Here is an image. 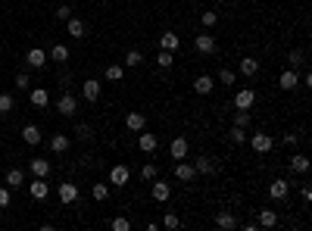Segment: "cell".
<instances>
[{
	"label": "cell",
	"instance_id": "5b68a950",
	"mask_svg": "<svg viewBox=\"0 0 312 231\" xmlns=\"http://www.w3.org/2000/svg\"><path fill=\"white\" fill-rule=\"evenodd\" d=\"M128 178H131L128 166H112V169H109V184H115V188H122V184H128Z\"/></svg>",
	"mask_w": 312,
	"mask_h": 231
},
{
	"label": "cell",
	"instance_id": "5bb4252c",
	"mask_svg": "<svg viewBox=\"0 0 312 231\" xmlns=\"http://www.w3.org/2000/svg\"><path fill=\"white\" fill-rule=\"evenodd\" d=\"M25 60H28V66H31V69H44V63H47V53H44L41 47H31Z\"/></svg>",
	"mask_w": 312,
	"mask_h": 231
},
{
	"label": "cell",
	"instance_id": "83f0119b",
	"mask_svg": "<svg viewBox=\"0 0 312 231\" xmlns=\"http://www.w3.org/2000/svg\"><path fill=\"white\" fill-rule=\"evenodd\" d=\"M22 181H25V172L22 169H9L6 172V188H19Z\"/></svg>",
	"mask_w": 312,
	"mask_h": 231
},
{
	"label": "cell",
	"instance_id": "b9f144b4",
	"mask_svg": "<svg viewBox=\"0 0 312 231\" xmlns=\"http://www.w3.org/2000/svg\"><path fill=\"white\" fill-rule=\"evenodd\" d=\"M218 82L222 85H234V72H231V69H222V72H218Z\"/></svg>",
	"mask_w": 312,
	"mask_h": 231
},
{
	"label": "cell",
	"instance_id": "52a82bcc",
	"mask_svg": "<svg viewBox=\"0 0 312 231\" xmlns=\"http://www.w3.org/2000/svg\"><path fill=\"white\" fill-rule=\"evenodd\" d=\"M188 150H191L188 147V137H175V141L169 144V156L172 159H184V156H188Z\"/></svg>",
	"mask_w": 312,
	"mask_h": 231
},
{
	"label": "cell",
	"instance_id": "ac0fdd59",
	"mask_svg": "<svg viewBox=\"0 0 312 231\" xmlns=\"http://www.w3.org/2000/svg\"><path fill=\"white\" fill-rule=\"evenodd\" d=\"M22 141H25V144H41V128H38V125H25V128H22Z\"/></svg>",
	"mask_w": 312,
	"mask_h": 231
},
{
	"label": "cell",
	"instance_id": "681fc988",
	"mask_svg": "<svg viewBox=\"0 0 312 231\" xmlns=\"http://www.w3.org/2000/svg\"><path fill=\"white\" fill-rule=\"evenodd\" d=\"M218 3H225V0H218Z\"/></svg>",
	"mask_w": 312,
	"mask_h": 231
},
{
	"label": "cell",
	"instance_id": "7dc6e473",
	"mask_svg": "<svg viewBox=\"0 0 312 231\" xmlns=\"http://www.w3.org/2000/svg\"><path fill=\"white\" fill-rule=\"evenodd\" d=\"M297 137H300V134H294V131H291V134H284V144H287V147H294V144H297Z\"/></svg>",
	"mask_w": 312,
	"mask_h": 231
},
{
	"label": "cell",
	"instance_id": "d4e9b609",
	"mask_svg": "<svg viewBox=\"0 0 312 231\" xmlns=\"http://www.w3.org/2000/svg\"><path fill=\"white\" fill-rule=\"evenodd\" d=\"M212 169H215V163L209 156H197V163H194V172H200V175H209Z\"/></svg>",
	"mask_w": 312,
	"mask_h": 231
},
{
	"label": "cell",
	"instance_id": "7bdbcfd3",
	"mask_svg": "<svg viewBox=\"0 0 312 231\" xmlns=\"http://www.w3.org/2000/svg\"><path fill=\"white\" fill-rule=\"evenodd\" d=\"M303 66V50H291V69Z\"/></svg>",
	"mask_w": 312,
	"mask_h": 231
},
{
	"label": "cell",
	"instance_id": "30bf717a",
	"mask_svg": "<svg viewBox=\"0 0 312 231\" xmlns=\"http://www.w3.org/2000/svg\"><path fill=\"white\" fill-rule=\"evenodd\" d=\"M56 110H60L63 116H75V110H78V100H75L72 94H63L60 100H56Z\"/></svg>",
	"mask_w": 312,
	"mask_h": 231
},
{
	"label": "cell",
	"instance_id": "603a6c76",
	"mask_svg": "<svg viewBox=\"0 0 312 231\" xmlns=\"http://www.w3.org/2000/svg\"><path fill=\"white\" fill-rule=\"evenodd\" d=\"M256 225L275 228V225H278V216H275V210H259V222H256Z\"/></svg>",
	"mask_w": 312,
	"mask_h": 231
},
{
	"label": "cell",
	"instance_id": "4dcf8cb0",
	"mask_svg": "<svg viewBox=\"0 0 312 231\" xmlns=\"http://www.w3.org/2000/svg\"><path fill=\"white\" fill-rule=\"evenodd\" d=\"M106 78H109V82H122V78H125V66H119V63L106 66Z\"/></svg>",
	"mask_w": 312,
	"mask_h": 231
},
{
	"label": "cell",
	"instance_id": "d590c367",
	"mask_svg": "<svg viewBox=\"0 0 312 231\" xmlns=\"http://www.w3.org/2000/svg\"><path fill=\"white\" fill-rule=\"evenodd\" d=\"M109 228H112V231H128V228H131V222H128V219H122V216H115L112 222H109Z\"/></svg>",
	"mask_w": 312,
	"mask_h": 231
},
{
	"label": "cell",
	"instance_id": "60d3db41",
	"mask_svg": "<svg viewBox=\"0 0 312 231\" xmlns=\"http://www.w3.org/2000/svg\"><path fill=\"white\" fill-rule=\"evenodd\" d=\"M181 225V219L178 216H172V213H166V219H163V228H178Z\"/></svg>",
	"mask_w": 312,
	"mask_h": 231
},
{
	"label": "cell",
	"instance_id": "f35d334b",
	"mask_svg": "<svg viewBox=\"0 0 312 231\" xmlns=\"http://www.w3.org/2000/svg\"><path fill=\"white\" fill-rule=\"evenodd\" d=\"M109 197V188L106 184H94V200H106Z\"/></svg>",
	"mask_w": 312,
	"mask_h": 231
},
{
	"label": "cell",
	"instance_id": "f546056e",
	"mask_svg": "<svg viewBox=\"0 0 312 231\" xmlns=\"http://www.w3.org/2000/svg\"><path fill=\"white\" fill-rule=\"evenodd\" d=\"M172 63H175V53L172 50H159L156 53V66L159 69H172Z\"/></svg>",
	"mask_w": 312,
	"mask_h": 231
},
{
	"label": "cell",
	"instance_id": "8d00e7d4",
	"mask_svg": "<svg viewBox=\"0 0 312 231\" xmlns=\"http://www.w3.org/2000/svg\"><path fill=\"white\" fill-rule=\"evenodd\" d=\"M200 22H203V25H206V28H212V25H215V22H218V13H215V9H206V13L200 16Z\"/></svg>",
	"mask_w": 312,
	"mask_h": 231
},
{
	"label": "cell",
	"instance_id": "8fae6325",
	"mask_svg": "<svg viewBox=\"0 0 312 231\" xmlns=\"http://www.w3.org/2000/svg\"><path fill=\"white\" fill-rule=\"evenodd\" d=\"M194 47L200 53H215V38L212 34H197V38H194Z\"/></svg>",
	"mask_w": 312,
	"mask_h": 231
},
{
	"label": "cell",
	"instance_id": "f6af8a7d",
	"mask_svg": "<svg viewBox=\"0 0 312 231\" xmlns=\"http://www.w3.org/2000/svg\"><path fill=\"white\" fill-rule=\"evenodd\" d=\"M9 206V188H0V210Z\"/></svg>",
	"mask_w": 312,
	"mask_h": 231
},
{
	"label": "cell",
	"instance_id": "d6a6232c",
	"mask_svg": "<svg viewBox=\"0 0 312 231\" xmlns=\"http://www.w3.org/2000/svg\"><path fill=\"white\" fill-rule=\"evenodd\" d=\"M234 125H237V128H250V113L247 110H237L234 113Z\"/></svg>",
	"mask_w": 312,
	"mask_h": 231
},
{
	"label": "cell",
	"instance_id": "ffe728a7",
	"mask_svg": "<svg viewBox=\"0 0 312 231\" xmlns=\"http://www.w3.org/2000/svg\"><path fill=\"white\" fill-rule=\"evenodd\" d=\"M69 144H72V141H69V134H53L50 137V150H53V153H66Z\"/></svg>",
	"mask_w": 312,
	"mask_h": 231
},
{
	"label": "cell",
	"instance_id": "8992f818",
	"mask_svg": "<svg viewBox=\"0 0 312 231\" xmlns=\"http://www.w3.org/2000/svg\"><path fill=\"white\" fill-rule=\"evenodd\" d=\"M28 191H31V197H34V200H47L50 184H47V178H34V181L28 184Z\"/></svg>",
	"mask_w": 312,
	"mask_h": 231
},
{
	"label": "cell",
	"instance_id": "ab89813d",
	"mask_svg": "<svg viewBox=\"0 0 312 231\" xmlns=\"http://www.w3.org/2000/svg\"><path fill=\"white\" fill-rule=\"evenodd\" d=\"M141 178H144V181H153V178H156V166H150V163H147V166L141 169Z\"/></svg>",
	"mask_w": 312,
	"mask_h": 231
},
{
	"label": "cell",
	"instance_id": "cb8c5ba5",
	"mask_svg": "<svg viewBox=\"0 0 312 231\" xmlns=\"http://www.w3.org/2000/svg\"><path fill=\"white\" fill-rule=\"evenodd\" d=\"M309 169V156L306 153H294L291 156V172H306Z\"/></svg>",
	"mask_w": 312,
	"mask_h": 231
},
{
	"label": "cell",
	"instance_id": "ba28073f",
	"mask_svg": "<svg viewBox=\"0 0 312 231\" xmlns=\"http://www.w3.org/2000/svg\"><path fill=\"white\" fill-rule=\"evenodd\" d=\"M278 88L281 91H297L300 88V75L294 72V69H287V72H281V78H278Z\"/></svg>",
	"mask_w": 312,
	"mask_h": 231
},
{
	"label": "cell",
	"instance_id": "484cf974",
	"mask_svg": "<svg viewBox=\"0 0 312 231\" xmlns=\"http://www.w3.org/2000/svg\"><path fill=\"white\" fill-rule=\"evenodd\" d=\"M215 225L225 228V231H231V228H237V219L231 216V213H218V216H215Z\"/></svg>",
	"mask_w": 312,
	"mask_h": 231
},
{
	"label": "cell",
	"instance_id": "3957f363",
	"mask_svg": "<svg viewBox=\"0 0 312 231\" xmlns=\"http://www.w3.org/2000/svg\"><path fill=\"white\" fill-rule=\"evenodd\" d=\"M287 194H291V184H287L284 178H275V181L269 184V197H272V200H284Z\"/></svg>",
	"mask_w": 312,
	"mask_h": 231
},
{
	"label": "cell",
	"instance_id": "44dd1931",
	"mask_svg": "<svg viewBox=\"0 0 312 231\" xmlns=\"http://www.w3.org/2000/svg\"><path fill=\"white\" fill-rule=\"evenodd\" d=\"M194 175H197V172H194L191 163H178V166H175V178H178V181H194Z\"/></svg>",
	"mask_w": 312,
	"mask_h": 231
},
{
	"label": "cell",
	"instance_id": "9a60e30c",
	"mask_svg": "<svg viewBox=\"0 0 312 231\" xmlns=\"http://www.w3.org/2000/svg\"><path fill=\"white\" fill-rule=\"evenodd\" d=\"M82 94H85V100L94 103V100L100 97V82H97V78H88V82L82 85Z\"/></svg>",
	"mask_w": 312,
	"mask_h": 231
},
{
	"label": "cell",
	"instance_id": "74e56055",
	"mask_svg": "<svg viewBox=\"0 0 312 231\" xmlns=\"http://www.w3.org/2000/svg\"><path fill=\"white\" fill-rule=\"evenodd\" d=\"M13 110V94H0V116H6Z\"/></svg>",
	"mask_w": 312,
	"mask_h": 231
},
{
	"label": "cell",
	"instance_id": "277c9868",
	"mask_svg": "<svg viewBox=\"0 0 312 231\" xmlns=\"http://www.w3.org/2000/svg\"><path fill=\"white\" fill-rule=\"evenodd\" d=\"M137 147H141V153H156L159 137H156V134H150V131H144V134H137Z\"/></svg>",
	"mask_w": 312,
	"mask_h": 231
},
{
	"label": "cell",
	"instance_id": "2e32d148",
	"mask_svg": "<svg viewBox=\"0 0 312 231\" xmlns=\"http://www.w3.org/2000/svg\"><path fill=\"white\" fill-rule=\"evenodd\" d=\"M212 88H215L212 75H197V78H194V91H197V94H209Z\"/></svg>",
	"mask_w": 312,
	"mask_h": 231
},
{
	"label": "cell",
	"instance_id": "6da1fadb",
	"mask_svg": "<svg viewBox=\"0 0 312 231\" xmlns=\"http://www.w3.org/2000/svg\"><path fill=\"white\" fill-rule=\"evenodd\" d=\"M250 147L256 150V153H272V147H275V137L269 131H256L250 137Z\"/></svg>",
	"mask_w": 312,
	"mask_h": 231
},
{
	"label": "cell",
	"instance_id": "ee69618b",
	"mask_svg": "<svg viewBox=\"0 0 312 231\" xmlns=\"http://www.w3.org/2000/svg\"><path fill=\"white\" fill-rule=\"evenodd\" d=\"M16 85H19V88H28V85H31V75H28V72H19V75H16Z\"/></svg>",
	"mask_w": 312,
	"mask_h": 231
},
{
	"label": "cell",
	"instance_id": "4fadbf2b",
	"mask_svg": "<svg viewBox=\"0 0 312 231\" xmlns=\"http://www.w3.org/2000/svg\"><path fill=\"white\" fill-rule=\"evenodd\" d=\"M75 200H78V184H69V181L60 184V203L69 206V203H75Z\"/></svg>",
	"mask_w": 312,
	"mask_h": 231
},
{
	"label": "cell",
	"instance_id": "c3c4849f",
	"mask_svg": "<svg viewBox=\"0 0 312 231\" xmlns=\"http://www.w3.org/2000/svg\"><path fill=\"white\" fill-rule=\"evenodd\" d=\"M300 194H303V200H312V188H309V184H303V191H300Z\"/></svg>",
	"mask_w": 312,
	"mask_h": 231
},
{
	"label": "cell",
	"instance_id": "7a4b0ae2",
	"mask_svg": "<svg viewBox=\"0 0 312 231\" xmlns=\"http://www.w3.org/2000/svg\"><path fill=\"white\" fill-rule=\"evenodd\" d=\"M150 194H153V200L166 203V200L172 197V184H169V181H159V178H153V188H150Z\"/></svg>",
	"mask_w": 312,
	"mask_h": 231
},
{
	"label": "cell",
	"instance_id": "e0dca14e",
	"mask_svg": "<svg viewBox=\"0 0 312 231\" xmlns=\"http://www.w3.org/2000/svg\"><path fill=\"white\" fill-rule=\"evenodd\" d=\"M259 72V60H253V56H244V60H240V75L244 78H253Z\"/></svg>",
	"mask_w": 312,
	"mask_h": 231
},
{
	"label": "cell",
	"instance_id": "e575fe53",
	"mask_svg": "<svg viewBox=\"0 0 312 231\" xmlns=\"http://www.w3.org/2000/svg\"><path fill=\"white\" fill-rule=\"evenodd\" d=\"M141 63H144L141 50H128V53H125V66H141Z\"/></svg>",
	"mask_w": 312,
	"mask_h": 231
},
{
	"label": "cell",
	"instance_id": "4316f807",
	"mask_svg": "<svg viewBox=\"0 0 312 231\" xmlns=\"http://www.w3.org/2000/svg\"><path fill=\"white\" fill-rule=\"evenodd\" d=\"M31 103H34V107H47V103H50L47 88H34V91H31Z\"/></svg>",
	"mask_w": 312,
	"mask_h": 231
},
{
	"label": "cell",
	"instance_id": "d6986e66",
	"mask_svg": "<svg viewBox=\"0 0 312 231\" xmlns=\"http://www.w3.org/2000/svg\"><path fill=\"white\" fill-rule=\"evenodd\" d=\"M31 175L34 178H47L50 175V163L47 159H31Z\"/></svg>",
	"mask_w": 312,
	"mask_h": 231
},
{
	"label": "cell",
	"instance_id": "7c38bea8",
	"mask_svg": "<svg viewBox=\"0 0 312 231\" xmlns=\"http://www.w3.org/2000/svg\"><path fill=\"white\" fill-rule=\"evenodd\" d=\"M178 47H181V38H178V34H172V31L159 34V50H172V53H175Z\"/></svg>",
	"mask_w": 312,
	"mask_h": 231
},
{
	"label": "cell",
	"instance_id": "1f68e13d",
	"mask_svg": "<svg viewBox=\"0 0 312 231\" xmlns=\"http://www.w3.org/2000/svg\"><path fill=\"white\" fill-rule=\"evenodd\" d=\"M50 60H56V63H66V60H69V50L63 47V44H53V50H50Z\"/></svg>",
	"mask_w": 312,
	"mask_h": 231
},
{
	"label": "cell",
	"instance_id": "836d02e7",
	"mask_svg": "<svg viewBox=\"0 0 312 231\" xmlns=\"http://www.w3.org/2000/svg\"><path fill=\"white\" fill-rule=\"evenodd\" d=\"M244 131H247V128H237V125H231V131H228V137H231V144H244V137H247Z\"/></svg>",
	"mask_w": 312,
	"mask_h": 231
},
{
	"label": "cell",
	"instance_id": "f1b7e54d",
	"mask_svg": "<svg viewBox=\"0 0 312 231\" xmlns=\"http://www.w3.org/2000/svg\"><path fill=\"white\" fill-rule=\"evenodd\" d=\"M66 22H69V34H72V38H85V22H82V19H72V16H69Z\"/></svg>",
	"mask_w": 312,
	"mask_h": 231
},
{
	"label": "cell",
	"instance_id": "7402d4cb",
	"mask_svg": "<svg viewBox=\"0 0 312 231\" xmlns=\"http://www.w3.org/2000/svg\"><path fill=\"white\" fill-rule=\"evenodd\" d=\"M125 125H128L131 131H144L147 119H144V113H128V119H125Z\"/></svg>",
	"mask_w": 312,
	"mask_h": 231
},
{
	"label": "cell",
	"instance_id": "9c48e42d",
	"mask_svg": "<svg viewBox=\"0 0 312 231\" xmlns=\"http://www.w3.org/2000/svg\"><path fill=\"white\" fill-rule=\"evenodd\" d=\"M253 103H256V94H253L250 88H244V91H237V94H234V107L237 110H250Z\"/></svg>",
	"mask_w": 312,
	"mask_h": 231
},
{
	"label": "cell",
	"instance_id": "bcb514c9",
	"mask_svg": "<svg viewBox=\"0 0 312 231\" xmlns=\"http://www.w3.org/2000/svg\"><path fill=\"white\" fill-rule=\"evenodd\" d=\"M69 16H72V9H69V6H60V9H56V19H63V22H66Z\"/></svg>",
	"mask_w": 312,
	"mask_h": 231
}]
</instances>
